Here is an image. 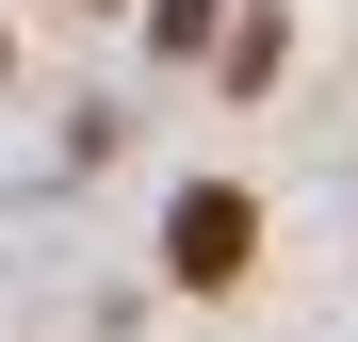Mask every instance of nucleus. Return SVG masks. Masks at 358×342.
<instances>
[{
    "mask_svg": "<svg viewBox=\"0 0 358 342\" xmlns=\"http://www.w3.org/2000/svg\"><path fill=\"white\" fill-rule=\"evenodd\" d=\"M163 261H179V277H196V294H228V277H245V261H261V212H245V196H228V180H196V196H179V228H163Z\"/></svg>",
    "mask_w": 358,
    "mask_h": 342,
    "instance_id": "f257e3e1",
    "label": "nucleus"
}]
</instances>
